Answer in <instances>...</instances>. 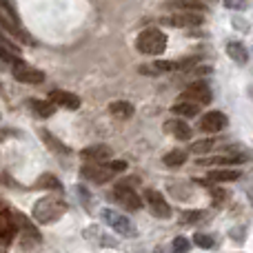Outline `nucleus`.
I'll return each mask as SVG.
<instances>
[{"instance_id":"nucleus-24","label":"nucleus","mask_w":253,"mask_h":253,"mask_svg":"<svg viewBox=\"0 0 253 253\" xmlns=\"http://www.w3.org/2000/svg\"><path fill=\"white\" fill-rule=\"evenodd\" d=\"M167 7H173L178 9V11H205L207 4L202 2V0H171Z\"/></svg>"},{"instance_id":"nucleus-6","label":"nucleus","mask_w":253,"mask_h":253,"mask_svg":"<svg viewBox=\"0 0 253 253\" xmlns=\"http://www.w3.org/2000/svg\"><path fill=\"white\" fill-rule=\"evenodd\" d=\"M251 153L247 151H229L222 156H213V158H198V165L200 167H231V165H242V162H249Z\"/></svg>"},{"instance_id":"nucleus-36","label":"nucleus","mask_w":253,"mask_h":253,"mask_svg":"<svg viewBox=\"0 0 253 253\" xmlns=\"http://www.w3.org/2000/svg\"><path fill=\"white\" fill-rule=\"evenodd\" d=\"M224 7H229V9H245L247 7V0H224Z\"/></svg>"},{"instance_id":"nucleus-32","label":"nucleus","mask_w":253,"mask_h":253,"mask_svg":"<svg viewBox=\"0 0 253 253\" xmlns=\"http://www.w3.org/2000/svg\"><path fill=\"white\" fill-rule=\"evenodd\" d=\"M107 167H109L116 175L123 173V171H126V162L125 160H111V158H109V160H107Z\"/></svg>"},{"instance_id":"nucleus-19","label":"nucleus","mask_w":253,"mask_h":253,"mask_svg":"<svg viewBox=\"0 0 253 253\" xmlns=\"http://www.w3.org/2000/svg\"><path fill=\"white\" fill-rule=\"evenodd\" d=\"M11 215H13V222H16V227L22 231V236L31 238V240H34V242H40V240H42V236H40V233H38V229H36L34 224L29 222V218H27V215L18 213V211H11Z\"/></svg>"},{"instance_id":"nucleus-37","label":"nucleus","mask_w":253,"mask_h":253,"mask_svg":"<svg viewBox=\"0 0 253 253\" xmlns=\"http://www.w3.org/2000/svg\"><path fill=\"white\" fill-rule=\"evenodd\" d=\"M0 180H2V184H7V187L25 189V187H22V184H18V182H16V180H13V178H9V175H7V173H2V175H0Z\"/></svg>"},{"instance_id":"nucleus-34","label":"nucleus","mask_w":253,"mask_h":253,"mask_svg":"<svg viewBox=\"0 0 253 253\" xmlns=\"http://www.w3.org/2000/svg\"><path fill=\"white\" fill-rule=\"evenodd\" d=\"M76 191H78V198H80V202H84V207H89V202H91V198H89V191L83 187V184H78L76 187Z\"/></svg>"},{"instance_id":"nucleus-38","label":"nucleus","mask_w":253,"mask_h":253,"mask_svg":"<svg viewBox=\"0 0 253 253\" xmlns=\"http://www.w3.org/2000/svg\"><path fill=\"white\" fill-rule=\"evenodd\" d=\"M153 253H173L171 249H165V247H156V249H153Z\"/></svg>"},{"instance_id":"nucleus-10","label":"nucleus","mask_w":253,"mask_h":253,"mask_svg":"<svg viewBox=\"0 0 253 253\" xmlns=\"http://www.w3.org/2000/svg\"><path fill=\"white\" fill-rule=\"evenodd\" d=\"M160 22L162 25H171V27H200L205 22V16L200 11H180V13L165 16Z\"/></svg>"},{"instance_id":"nucleus-12","label":"nucleus","mask_w":253,"mask_h":253,"mask_svg":"<svg viewBox=\"0 0 253 253\" xmlns=\"http://www.w3.org/2000/svg\"><path fill=\"white\" fill-rule=\"evenodd\" d=\"M227 125L229 120L222 111H207L200 118V123H198L200 131H205V133H220L222 129H227Z\"/></svg>"},{"instance_id":"nucleus-26","label":"nucleus","mask_w":253,"mask_h":253,"mask_svg":"<svg viewBox=\"0 0 253 253\" xmlns=\"http://www.w3.org/2000/svg\"><path fill=\"white\" fill-rule=\"evenodd\" d=\"M187 151H182V149H171L169 153H165V158H162V162H165L167 167H171V169H178V167H182L184 162H187Z\"/></svg>"},{"instance_id":"nucleus-23","label":"nucleus","mask_w":253,"mask_h":253,"mask_svg":"<svg viewBox=\"0 0 253 253\" xmlns=\"http://www.w3.org/2000/svg\"><path fill=\"white\" fill-rule=\"evenodd\" d=\"M240 178V171L238 169H215V171H209L207 173V180L211 182H233V180Z\"/></svg>"},{"instance_id":"nucleus-15","label":"nucleus","mask_w":253,"mask_h":253,"mask_svg":"<svg viewBox=\"0 0 253 253\" xmlns=\"http://www.w3.org/2000/svg\"><path fill=\"white\" fill-rule=\"evenodd\" d=\"M80 156L87 162H105L114 156V151H111L109 144H91V147H84L80 151Z\"/></svg>"},{"instance_id":"nucleus-17","label":"nucleus","mask_w":253,"mask_h":253,"mask_svg":"<svg viewBox=\"0 0 253 253\" xmlns=\"http://www.w3.org/2000/svg\"><path fill=\"white\" fill-rule=\"evenodd\" d=\"M38 133H40V138H42V142L47 144V147L51 149V151L56 153V156H65V158H67V156H69V153H71V149L67 147V144L62 142L60 138H56V135H53L51 131H47V129H40Z\"/></svg>"},{"instance_id":"nucleus-18","label":"nucleus","mask_w":253,"mask_h":253,"mask_svg":"<svg viewBox=\"0 0 253 253\" xmlns=\"http://www.w3.org/2000/svg\"><path fill=\"white\" fill-rule=\"evenodd\" d=\"M200 107H202V105H198V102H193V100H184V98H178V102L171 107V114L178 116V118H193V116L200 114Z\"/></svg>"},{"instance_id":"nucleus-8","label":"nucleus","mask_w":253,"mask_h":253,"mask_svg":"<svg viewBox=\"0 0 253 253\" xmlns=\"http://www.w3.org/2000/svg\"><path fill=\"white\" fill-rule=\"evenodd\" d=\"M180 98L193 100V102H198V105H209V102L213 100V91H211V87L205 83V80H196V83H191L182 93H180Z\"/></svg>"},{"instance_id":"nucleus-5","label":"nucleus","mask_w":253,"mask_h":253,"mask_svg":"<svg viewBox=\"0 0 253 253\" xmlns=\"http://www.w3.org/2000/svg\"><path fill=\"white\" fill-rule=\"evenodd\" d=\"M142 200L147 202L151 215L153 218H158V220H169L171 213H173V211H171V205L165 200V196H162L160 191H156V189H147Z\"/></svg>"},{"instance_id":"nucleus-29","label":"nucleus","mask_w":253,"mask_h":253,"mask_svg":"<svg viewBox=\"0 0 253 253\" xmlns=\"http://www.w3.org/2000/svg\"><path fill=\"white\" fill-rule=\"evenodd\" d=\"M191 242L198 247V249H205V251H213L215 247H218V245H215V240L209 236V233H202V231L193 233V240Z\"/></svg>"},{"instance_id":"nucleus-25","label":"nucleus","mask_w":253,"mask_h":253,"mask_svg":"<svg viewBox=\"0 0 253 253\" xmlns=\"http://www.w3.org/2000/svg\"><path fill=\"white\" fill-rule=\"evenodd\" d=\"M36 189H47V191H53V193H62V184L56 175L51 173H42L38 180H36Z\"/></svg>"},{"instance_id":"nucleus-20","label":"nucleus","mask_w":253,"mask_h":253,"mask_svg":"<svg viewBox=\"0 0 253 253\" xmlns=\"http://www.w3.org/2000/svg\"><path fill=\"white\" fill-rule=\"evenodd\" d=\"M109 114L118 120H131L135 114V107L129 100H114L109 105Z\"/></svg>"},{"instance_id":"nucleus-33","label":"nucleus","mask_w":253,"mask_h":253,"mask_svg":"<svg viewBox=\"0 0 253 253\" xmlns=\"http://www.w3.org/2000/svg\"><path fill=\"white\" fill-rule=\"evenodd\" d=\"M211 196H213V202H215V205H220V202L227 200V193H224L220 187H213V189H211Z\"/></svg>"},{"instance_id":"nucleus-28","label":"nucleus","mask_w":253,"mask_h":253,"mask_svg":"<svg viewBox=\"0 0 253 253\" xmlns=\"http://www.w3.org/2000/svg\"><path fill=\"white\" fill-rule=\"evenodd\" d=\"M202 220H207V211H202V209H191V211H184L182 215H180V224L182 227H191V224H198V222H202Z\"/></svg>"},{"instance_id":"nucleus-22","label":"nucleus","mask_w":253,"mask_h":253,"mask_svg":"<svg viewBox=\"0 0 253 253\" xmlns=\"http://www.w3.org/2000/svg\"><path fill=\"white\" fill-rule=\"evenodd\" d=\"M29 107L34 109V114L38 116V118H51V116L56 114V109H58V107L53 105L51 100L44 102V100H38V98H31V100H29Z\"/></svg>"},{"instance_id":"nucleus-1","label":"nucleus","mask_w":253,"mask_h":253,"mask_svg":"<svg viewBox=\"0 0 253 253\" xmlns=\"http://www.w3.org/2000/svg\"><path fill=\"white\" fill-rule=\"evenodd\" d=\"M67 213V202L62 200L60 193H53V196L40 198L34 205V218L40 224H51L56 220H60Z\"/></svg>"},{"instance_id":"nucleus-7","label":"nucleus","mask_w":253,"mask_h":253,"mask_svg":"<svg viewBox=\"0 0 253 253\" xmlns=\"http://www.w3.org/2000/svg\"><path fill=\"white\" fill-rule=\"evenodd\" d=\"M80 173H83L84 180H89V182H93V184H107L116 175L114 171L107 167V160L105 162H87V165L80 169Z\"/></svg>"},{"instance_id":"nucleus-2","label":"nucleus","mask_w":253,"mask_h":253,"mask_svg":"<svg viewBox=\"0 0 253 253\" xmlns=\"http://www.w3.org/2000/svg\"><path fill=\"white\" fill-rule=\"evenodd\" d=\"M135 47L140 53H147V56H160L167 49V36L162 34L158 27H147V29L140 31L138 40H135Z\"/></svg>"},{"instance_id":"nucleus-21","label":"nucleus","mask_w":253,"mask_h":253,"mask_svg":"<svg viewBox=\"0 0 253 253\" xmlns=\"http://www.w3.org/2000/svg\"><path fill=\"white\" fill-rule=\"evenodd\" d=\"M227 53L238 65H247V62H249V51H247V47L242 42H238V40H231V42L227 44Z\"/></svg>"},{"instance_id":"nucleus-11","label":"nucleus","mask_w":253,"mask_h":253,"mask_svg":"<svg viewBox=\"0 0 253 253\" xmlns=\"http://www.w3.org/2000/svg\"><path fill=\"white\" fill-rule=\"evenodd\" d=\"M83 238L89 242H93V245H98V247H105V249H116V247H118V240H116L114 236H109L107 231H102L98 224H89V227L83 231Z\"/></svg>"},{"instance_id":"nucleus-35","label":"nucleus","mask_w":253,"mask_h":253,"mask_svg":"<svg viewBox=\"0 0 253 253\" xmlns=\"http://www.w3.org/2000/svg\"><path fill=\"white\" fill-rule=\"evenodd\" d=\"M0 11L7 13V16H11V18H18L16 11H13V7L9 4V0H0Z\"/></svg>"},{"instance_id":"nucleus-40","label":"nucleus","mask_w":253,"mask_h":253,"mask_svg":"<svg viewBox=\"0 0 253 253\" xmlns=\"http://www.w3.org/2000/svg\"><path fill=\"white\" fill-rule=\"evenodd\" d=\"M249 198H251V202H253V191H251V193H249Z\"/></svg>"},{"instance_id":"nucleus-16","label":"nucleus","mask_w":253,"mask_h":253,"mask_svg":"<svg viewBox=\"0 0 253 253\" xmlns=\"http://www.w3.org/2000/svg\"><path fill=\"white\" fill-rule=\"evenodd\" d=\"M162 129H165V133H171L175 140H189L193 138V129L189 126L184 120H167L165 125H162Z\"/></svg>"},{"instance_id":"nucleus-30","label":"nucleus","mask_w":253,"mask_h":253,"mask_svg":"<svg viewBox=\"0 0 253 253\" xmlns=\"http://www.w3.org/2000/svg\"><path fill=\"white\" fill-rule=\"evenodd\" d=\"M22 58L18 56V53H13L11 49H7L4 47V44H0V67H4V69H11L13 65H16V62H20Z\"/></svg>"},{"instance_id":"nucleus-4","label":"nucleus","mask_w":253,"mask_h":253,"mask_svg":"<svg viewBox=\"0 0 253 253\" xmlns=\"http://www.w3.org/2000/svg\"><path fill=\"white\" fill-rule=\"evenodd\" d=\"M111 198H114L116 202H118L123 209L126 211H140L142 209V205H144V200L138 196V191H135L131 184H125V182H118L114 187V191H111Z\"/></svg>"},{"instance_id":"nucleus-13","label":"nucleus","mask_w":253,"mask_h":253,"mask_svg":"<svg viewBox=\"0 0 253 253\" xmlns=\"http://www.w3.org/2000/svg\"><path fill=\"white\" fill-rule=\"evenodd\" d=\"M49 100H51L56 107L71 109V111H76L80 107V98L71 91H65V89H53V91H49Z\"/></svg>"},{"instance_id":"nucleus-14","label":"nucleus","mask_w":253,"mask_h":253,"mask_svg":"<svg viewBox=\"0 0 253 253\" xmlns=\"http://www.w3.org/2000/svg\"><path fill=\"white\" fill-rule=\"evenodd\" d=\"M16 233H18V227H16V222H13L11 209L2 211V213H0V242L7 247L9 242L16 238Z\"/></svg>"},{"instance_id":"nucleus-39","label":"nucleus","mask_w":253,"mask_h":253,"mask_svg":"<svg viewBox=\"0 0 253 253\" xmlns=\"http://www.w3.org/2000/svg\"><path fill=\"white\" fill-rule=\"evenodd\" d=\"M4 135H9V131H0V142L4 140Z\"/></svg>"},{"instance_id":"nucleus-31","label":"nucleus","mask_w":253,"mask_h":253,"mask_svg":"<svg viewBox=\"0 0 253 253\" xmlns=\"http://www.w3.org/2000/svg\"><path fill=\"white\" fill-rule=\"evenodd\" d=\"M189 249H191V245H189V240L182 236L173 238V242H171V251L173 253H189Z\"/></svg>"},{"instance_id":"nucleus-41","label":"nucleus","mask_w":253,"mask_h":253,"mask_svg":"<svg viewBox=\"0 0 253 253\" xmlns=\"http://www.w3.org/2000/svg\"><path fill=\"white\" fill-rule=\"evenodd\" d=\"M0 93H2V84H0Z\"/></svg>"},{"instance_id":"nucleus-3","label":"nucleus","mask_w":253,"mask_h":253,"mask_svg":"<svg viewBox=\"0 0 253 253\" xmlns=\"http://www.w3.org/2000/svg\"><path fill=\"white\" fill-rule=\"evenodd\" d=\"M102 220L107 222V227H111L118 236L123 238H138V229H135L133 220L129 215L120 213L118 209H102Z\"/></svg>"},{"instance_id":"nucleus-9","label":"nucleus","mask_w":253,"mask_h":253,"mask_svg":"<svg viewBox=\"0 0 253 253\" xmlns=\"http://www.w3.org/2000/svg\"><path fill=\"white\" fill-rule=\"evenodd\" d=\"M11 74H13V78H16L18 83H22V84H40V83H44V71L36 69V67H29L25 60L16 62V65L11 67Z\"/></svg>"},{"instance_id":"nucleus-27","label":"nucleus","mask_w":253,"mask_h":253,"mask_svg":"<svg viewBox=\"0 0 253 253\" xmlns=\"http://www.w3.org/2000/svg\"><path fill=\"white\" fill-rule=\"evenodd\" d=\"M213 147H215L213 138H202V140H196V142H189L187 153H193V156H207Z\"/></svg>"}]
</instances>
